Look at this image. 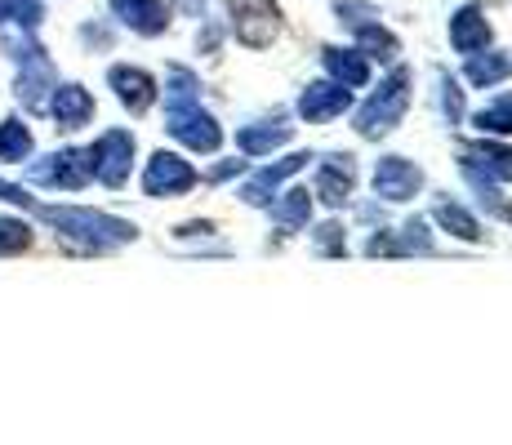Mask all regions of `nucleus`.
I'll use <instances>...</instances> for the list:
<instances>
[{
  "label": "nucleus",
  "mask_w": 512,
  "mask_h": 445,
  "mask_svg": "<svg viewBox=\"0 0 512 445\" xmlns=\"http://www.w3.org/2000/svg\"><path fill=\"white\" fill-rule=\"evenodd\" d=\"M54 227H63L67 236H76V241H85L90 250H98V245L107 241H130L134 227L130 223H116L107 219V214H94V210H41Z\"/></svg>",
  "instance_id": "obj_1"
},
{
  "label": "nucleus",
  "mask_w": 512,
  "mask_h": 445,
  "mask_svg": "<svg viewBox=\"0 0 512 445\" xmlns=\"http://www.w3.org/2000/svg\"><path fill=\"white\" fill-rule=\"evenodd\" d=\"M232 23L245 45H268L281 27L277 0H232Z\"/></svg>",
  "instance_id": "obj_2"
},
{
  "label": "nucleus",
  "mask_w": 512,
  "mask_h": 445,
  "mask_svg": "<svg viewBox=\"0 0 512 445\" xmlns=\"http://www.w3.org/2000/svg\"><path fill=\"white\" fill-rule=\"evenodd\" d=\"M508 72H512V63H508V58H477V63L468 67L472 85H495V81H504Z\"/></svg>",
  "instance_id": "obj_16"
},
{
  "label": "nucleus",
  "mask_w": 512,
  "mask_h": 445,
  "mask_svg": "<svg viewBox=\"0 0 512 445\" xmlns=\"http://www.w3.org/2000/svg\"><path fill=\"white\" fill-rule=\"evenodd\" d=\"M90 174H94L90 152H58V156H49L45 165L32 170V178L45 183V187H85Z\"/></svg>",
  "instance_id": "obj_4"
},
{
  "label": "nucleus",
  "mask_w": 512,
  "mask_h": 445,
  "mask_svg": "<svg viewBox=\"0 0 512 445\" xmlns=\"http://www.w3.org/2000/svg\"><path fill=\"white\" fill-rule=\"evenodd\" d=\"M348 107V85H312L303 94V116L308 121H326V116L343 112Z\"/></svg>",
  "instance_id": "obj_11"
},
{
  "label": "nucleus",
  "mask_w": 512,
  "mask_h": 445,
  "mask_svg": "<svg viewBox=\"0 0 512 445\" xmlns=\"http://www.w3.org/2000/svg\"><path fill=\"white\" fill-rule=\"evenodd\" d=\"M112 85H116V94H121V103L130 107V112H147L152 98H156L152 76L139 72V67H112Z\"/></svg>",
  "instance_id": "obj_8"
},
{
  "label": "nucleus",
  "mask_w": 512,
  "mask_h": 445,
  "mask_svg": "<svg viewBox=\"0 0 512 445\" xmlns=\"http://www.w3.org/2000/svg\"><path fill=\"white\" fill-rule=\"evenodd\" d=\"M196 174L187 170V161H179V156H152V165H147L143 174V187L152 196H170V192H183V187H192Z\"/></svg>",
  "instance_id": "obj_6"
},
{
  "label": "nucleus",
  "mask_w": 512,
  "mask_h": 445,
  "mask_svg": "<svg viewBox=\"0 0 512 445\" xmlns=\"http://www.w3.org/2000/svg\"><path fill=\"white\" fill-rule=\"evenodd\" d=\"M0 201H14V205H32V196H27L23 187H14V183H5V178H0Z\"/></svg>",
  "instance_id": "obj_20"
},
{
  "label": "nucleus",
  "mask_w": 512,
  "mask_h": 445,
  "mask_svg": "<svg viewBox=\"0 0 512 445\" xmlns=\"http://www.w3.org/2000/svg\"><path fill=\"white\" fill-rule=\"evenodd\" d=\"M450 41H455V49H464V54H477V49L490 41V27H486V18H481V9L455 14V23H450Z\"/></svg>",
  "instance_id": "obj_12"
},
{
  "label": "nucleus",
  "mask_w": 512,
  "mask_h": 445,
  "mask_svg": "<svg viewBox=\"0 0 512 445\" xmlns=\"http://www.w3.org/2000/svg\"><path fill=\"white\" fill-rule=\"evenodd\" d=\"M330 72L339 76L343 85H366V76H370V67H366V58L361 54H343V49H330Z\"/></svg>",
  "instance_id": "obj_14"
},
{
  "label": "nucleus",
  "mask_w": 512,
  "mask_h": 445,
  "mask_svg": "<svg viewBox=\"0 0 512 445\" xmlns=\"http://www.w3.org/2000/svg\"><path fill=\"white\" fill-rule=\"evenodd\" d=\"M32 152V134L23 121H5L0 125V161H23Z\"/></svg>",
  "instance_id": "obj_13"
},
{
  "label": "nucleus",
  "mask_w": 512,
  "mask_h": 445,
  "mask_svg": "<svg viewBox=\"0 0 512 445\" xmlns=\"http://www.w3.org/2000/svg\"><path fill=\"white\" fill-rule=\"evenodd\" d=\"M406 107V76H392V85H383L379 94L370 98V107L361 112V134H383L392 130V121Z\"/></svg>",
  "instance_id": "obj_5"
},
{
  "label": "nucleus",
  "mask_w": 512,
  "mask_h": 445,
  "mask_svg": "<svg viewBox=\"0 0 512 445\" xmlns=\"http://www.w3.org/2000/svg\"><path fill=\"white\" fill-rule=\"evenodd\" d=\"M130 156H134V138L121 134V130L103 134V138H98V143L90 147L94 174L103 178L107 187H121V183H125V174H130Z\"/></svg>",
  "instance_id": "obj_3"
},
{
  "label": "nucleus",
  "mask_w": 512,
  "mask_h": 445,
  "mask_svg": "<svg viewBox=\"0 0 512 445\" xmlns=\"http://www.w3.org/2000/svg\"><path fill=\"white\" fill-rule=\"evenodd\" d=\"M437 219L446 223V227H455V236H464V241H477V236H481V232H477V223H472L468 214L459 210V205H441Z\"/></svg>",
  "instance_id": "obj_19"
},
{
  "label": "nucleus",
  "mask_w": 512,
  "mask_h": 445,
  "mask_svg": "<svg viewBox=\"0 0 512 445\" xmlns=\"http://www.w3.org/2000/svg\"><path fill=\"white\" fill-rule=\"evenodd\" d=\"M112 9L121 14V23H130L143 36L165 32V0H112Z\"/></svg>",
  "instance_id": "obj_9"
},
{
  "label": "nucleus",
  "mask_w": 512,
  "mask_h": 445,
  "mask_svg": "<svg viewBox=\"0 0 512 445\" xmlns=\"http://www.w3.org/2000/svg\"><path fill=\"white\" fill-rule=\"evenodd\" d=\"M49 112H54V121L63 125V130H76V125H85L94 116V98L85 94L81 85H63V89H54Z\"/></svg>",
  "instance_id": "obj_7"
},
{
  "label": "nucleus",
  "mask_w": 512,
  "mask_h": 445,
  "mask_svg": "<svg viewBox=\"0 0 512 445\" xmlns=\"http://www.w3.org/2000/svg\"><path fill=\"white\" fill-rule=\"evenodd\" d=\"M361 45H366V58H392L397 54V41H392L383 27H361Z\"/></svg>",
  "instance_id": "obj_17"
},
{
  "label": "nucleus",
  "mask_w": 512,
  "mask_h": 445,
  "mask_svg": "<svg viewBox=\"0 0 512 445\" xmlns=\"http://www.w3.org/2000/svg\"><path fill=\"white\" fill-rule=\"evenodd\" d=\"M477 125H481V130H504V134H512V98H499L495 107H486V112L477 116Z\"/></svg>",
  "instance_id": "obj_18"
},
{
  "label": "nucleus",
  "mask_w": 512,
  "mask_h": 445,
  "mask_svg": "<svg viewBox=\"0 0 512 445\" xmlns=\"http://www.w3.org/2000/svg\"><path fill=\"white\" fill-rule=\"evenodd\" d=\"M419 187V170L415 165H406V161H383L379 165V174H374V192L379 196H388V201H401V196H410Z\"/></svg>",
  "instance_id": "obj_10"
},
{
  "label": "nucleus",
  "mask_w": 512,
  "mask_h": 445,
  "mask_svg": "<svg viewBox=\"0 0 512 445\" xmlns=\"http://www.w3.org/2000/svg\"><path fill=\"white\" fill-rule=\"evenodd\" d=\"M32 245V227L23 219H0V254H23Z\"/></svg>",
  "instance_id": "obj_15"
}]
</instances>
